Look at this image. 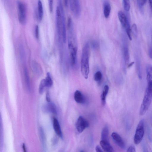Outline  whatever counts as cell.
<instances>
[{"label": "cell", "instance_id": "37", "mask_svg": "<svg viewBox=\"0 0 152 152\" xmlns=\"http://www.w3.org/2000/svg\"><path fill=\"white\" fill-rule=\"evenodd\" d=\"M147 0H141V4L143 5L146 2Z\"/></svg>", "mask_w": 152, "mask_h": 152}, {"label": "cell", "instance_id": "5", "mask_svg": "<svg viewBox=\"0 0 152 152\" xmlns=\"http://www.w3.org/2000/svg\"><path fill=\"white\" fill-rule=\"evenodd\" d=\"M70 8L74 16L78 18L81 12V7L79 0H69Z\"/></svg>", "mask_w": 152, "mask_h": 152}, {"label": "cell", "instance_id": "16", "mask_svg": "<svg viewBox=\"0 0 152 152\" xmlns=\"http://www.w3.org/2000/svg\"><path fill=\"white\" fill-rule=\"evenodd\" d=\"M118 16L122 26L125 28L129 21L125 15L122 11H120L118 12Z\"/></svg>", "mask_w": 152, "mask_h": 152}, {"label": "cell", "instance_id": "11", "mask_svg": "<svg viewBox=\"0 0 152 152\" xmlns=\"http://www.w3.org/2000/svg\"><path fill=\"white\" fill-rule=\"evenodd\" d=\"M70 50L71 64L72 66H74L76 64L77 48L76 47H72L69 48Z\"/></svg>", "mask_w": 152, "mask_h": 152}, {"label": "cell", "instance_id": "22", "mask_svg": "<svg viewBox=\"0 0 152 152\" xmlns=\"http://www.w3.org/2000/svg\"><path fill=\"white\" fill-rule=\"evenodd\" d=\"M45 80L46 87H51L53 84V81L50 74L49 72H47Z\"/></svg>", "mask_w": 152, "mask_h": 152}, {"label": "cell", "instance_id": "10", "mask_svg": "<svg viewBox=\"0 0 152 152\" xmlns=\"http://www.w3.org/2000/svg\"><path fill=\"white\" fill-rule=\"evenodd\" d=\"M43 109L46 112H50L54 114H57V110L56 106L55 104L53 102H50L44 106Z\"/></svg>", "mask_w": 152, "mask_h": 152}, {"label": "cell", "instance_id": "18", "mask_svg": "<svg viewBox=\"0 0 152 152\" xmlns=\"http://www.w3.org/2000/svg\"><path fill=\"white\" fill-rule=\"evenodd\" d=\"M147 80L148 83H152V65H148L146 67Z\"/></svg>", "mask_w": 152, "mask_h": 152}, {"label": "cell", "instance_id": "28", "mask_svg": "<svg viewBox=\"0 0 152 152\" xmlns=\"http://www.w3.org/2000/svg\"><path fill=\"white\" fill-rule=\"evenodd\" d=\"M137 73L139 77L141 79L142 78V75L141 72L140 68V60L138 58H137Z\"/></svg>", "mask_w": 152, "mask_h": 152}, {"label": "cell", "instance_id": "6", "mask_svg": "<svg viewBox=\"0 0 152 152\" xmlns=\"http://www.w3.org/2000/svg\"><path fill=\"white\" fill-rule=\"evenodd\" d=\"M56 24L59 38L62 36V20L60 8L57 6L56 10Z\"/></svg>", "mask_w": 152, "mask_h": 152}, {"label": "cell", "instance_id": "24", "mask_svg": "<svg viewBox=\"0 0 152 152\" xmlns=\"http://www.w3.org/2000/svg\"><path fill=\"white\" fill-rule=\"evenodd\" d=\"M32 66L34 70L37 73L39 74L41 72V68L37 63L35 61L32 62Z\"/></svg>", "mask_w": 152, "mask_h": 152}, {"label": "cell", "instance_id": "32", "mask_svg": "<svg viewBox=\"0 0 152 152\" xmlns=\"http://www.w3.org/2000/svg\"><path fill=\"white\" fill-rule=\"evenodd\" d=\"M91 46L93 48H96L98 47V44L96 41H94L92 42Z\"/></svg>", "mask_w": 152, "mask_h": 152}, {"label": "cell", "instance_id": "33", "mask_svg": "<svg viewBox=\"0 0 152 152\" xmlns=\"http://www.w3.org/2000/svg\"><path fill=\"white\" fill-rule=\"evenodd\" d=\"M46 100L47 102H50V96L49 94V92L48 91L47 92L46 94Z\"/></svg>", "mask_w": 152, "mask_h": 152}, {"label": "cell", "instance_id": "35", "mask_svg": "<svg viewBox=\"0 0 152 152\" xmlns=\"http://www.w3.org/2000/svg\"><path fill=\"white\" fill-rule=\"evenodd\" d=\"M96 151L97 152H102L103 151L100 148L99 145H97L95 148Z\"/></svg>", "mask_w": 152, "mask_h": 152}, {"label": "cell", "instance_id": "2", "mask_svg": "<svg viewBox=\"0 0 152 152\" xmlns=\"http://www.w3.org/2000/svg\"><path fill=\"white\" fill-rule=\"evenodd\" d=\"M148 84L140 109V115H143L146 113L152 100V83H148Z\"/></svg>", "mask_w": 152, "mask_h": 152}, {"label": "cell", "instance_id": "7", "mask_svg": "<svg viewBox=\"0 0 152 152\" xmlns=\"http://www.w3.org/2000/svg\"><path fill=\"white\" fill-rule=\"evenodd\" d=\"M89 126V123L82 116L79 117L76 124V129L79 132L81 133Z\"/></svg>", "mask_w": 152, "mask_h": 152}, {"label": "cell", "instance_id": "36", "mask_svg": "<svg viewBox=\"0 0 152 152\" xmlns=\"http://www.w3.org/2000/svg\"><path fill=\"white\" fill-rule=\"evenodd\" d=\"M151 12L152 14V0H148Z\"/></svg>", "mask_w": 152, "mask_h": 152}, {"label": "cell", "instance_id": "26", "mask_svg": "<svg viewBox=\"0 0 152 152\" xmlns=\"http://www.w3.org/2000/svg\"><path fill=\"white\" fill-rule=\"evenodd\" d=\"M123 2L124 10L126 12L129 11L130 7L129 0H123Z\"/></svg>", "mask_w": 152, "mask_h": 152}, {"label": "cell", "instance_id": "20", "mask_svg": "<svg viewBox=\"0 0 152 152\" xmlns=\"http://www.w3.org/2000/svg\"><path fill=\"white\" fill-rule=\"evenodd\" d=\"M109 89V86L107 85H105L104 86L103 91L101 96L102 104L103 105L105 104L106 97Z\"/></svg>", "mask_w": 152, "mask_h": 152}, {"label": "cell", "instance_id": "30", "mask_svg": "<svg viewBox=\"0 0 152 152\" xmlns=\"http://www.w3.org/2000/svg\"><path fill=\"white\" fill-rule=\"evenodd\" d=\"M39 27L38 25H36L35 29V35L36 38L38 39L39 37Z\"/></svg>", "mask_w": 152, "mask_h": 152}, {"label": "cell", "instance_id": "29", "mask_svg": "<svg viewBox=\"0 0 152 152\" xmlns=\"http://www.w3.org/2000/svg\"><path fill=\"white\" fill-rule=\"evenodd\" d=\"M131 31L133 34L136 36L137 34V29L136 25L134 23L132 26Z\"/></svg>", "mask_w": 152, "mask_h": 152}, {"label": "cell", "instance_id": "34", "mask_svg": "<svg viewBox=\"0 0 152 152\" xmlns=\"http://www.w3.org/2000/svg\"><path fill=\"white\" fill-rule=\"evenodd\" d=\"M148 54L150 57L152 59V46L151 47L149 48Z\"/></svg>", "mask_w": 152, "mask_h": 152}, {"label": "cell", "instance_id": "19", "mask_svg": "<svg viewBox=\"0 0 152 152\" xmlns=\"http://www.w3.org/2000/svg\"><path fill=\"white\" fill-rule=\"evenodd\" d=\"M109 130L107 126H105L103 129L101 133L102 140L109 142Z\"/></svg>", "mask_w": 152, "mask_h": 152}, {"label": "cell", "instance_id": "15", "mask_svg": "<svg viewBox=\"0 0 152 152\" xmlns=\"http://www.w3.org/2000/svg\"><path fill=\"white\" fill-rule=\"evenodd\" d=\"M100 145L103 150L107 152H113L114 150L110 145L109 142L101 140L100 142Z\"/></svg>", "mask_w": 152, "mask_h": 152}, {"label": "cell", "instance_id": "9", "mask_svg": "<svg viewBox=\"0 0 152 152\" xmlns=\"http://www.w3.org/2000/svg\"><path fill=\"white\" fill-rule=\"evenodd\" d=\"M111 137L114 141L119 147L123 149L125 148V144L119 134L113 132L111 134Z\"/></svg>", "mask_w": 152, "mask_h": 152}, {"label": "cell", "instance_id": "14", "mask_svg": "<svg viewBox=\"0 0 152 152\" xmlns=\"http://www.w3.org/2000/svg\"><path fill=\"white\" fill-rule=\"evenodd\" d=\"M111 7L109 2L107 0H105L103 4V13L104 17L108 18L110 16Z\"/></svg>", "mask_w": 152, "mask_h": 152}, {"label": "cell", "instance_id": "21", "mask_svg": "<svg viewBox=\"0 0 152 152\" xmlns=\"http://www.w3.org/2000/svg\"><path fill=\"white\" fill-rule=\"evenodd\" d=\"M24 74L27 88L28 91H29L31 89L30 78L28 71L26 68H25L24 69Z\"/></svg>", "mask_w": 152, "mask_h": 152}, {"label": "cell", "instance_id": "31", "mask_svg": "<svg viewBox=\"0 0 152 152\" xmlns=\"http://www.w3.org/2000/svg\"><path fill=\"white\" fill-rule=\"evenodd\" d=\"M128 152H135L136 148L135 146L133 145H130L127 149Z\"/></svg>", "mask_w": 152, "mask_h": 152}, {"label": "cell", "instance_id": "23", "mask_svg": "<svg viewBox=\"0 0 152 152\" xmlns=\"http://www.w3.org/2000/svg\"><path fill=\"white\" fill-rule=\"evenodd\" d=\"M39 134L43 146L45 145L46 140L45 134L43 129L41 127L39 128Z\"/></svg>", "mask_w": 152, "mask_h": 152}, {"label": "cell", "instance_id": "40", "mask_svg": "<svg viewBox=\"0 0 152 152\" xmlns=\"http://www.w3.org/2000/svg\"><path fill=\"white\" fill-rule=\"evenodd\" d=\"M23 148L24 151V152H25L26 151V148H25V144H23Z\"/></svg>", "mask_w": 152, "mask_h": 152}, {"label": "cell", "instance_id": "8", "mask_svg": "<svg viewBox=\"0 0 152 152\" xmlns=\"http://www.w3.org/2000/svg\"><path fill=\"white\" fill-rule=\"evenodd\" d=\"M123 40V51L124 61L125 64H127L129 62V54L128 45L126 38L124 37Z\"/></svg>", "mask_w": 152, "mask_h": 152}, {"label": "cell", "instance_id": "27", "mask_svg": "<svg viewBox=\"0 0 152 152\" xmlns=\"http://www.w3.org/2000/svg\"><path fill=\"white\" fill-rule=\"evenodd\" d=\"M94 80L96 82L100 81L102 78V73L99 71L96 72L94 75Z\"/></svg>", "mask_w": 152, "mask_h": 152}, {"label": "cell", "instance_id": "3", "mask_svg": "<svg viewBox=\"0 0 152 152\" xmlns=\"http://www.w3.org/2000/svg\"><path fill=\"white\" fill-rule=\"evenodd\" d=\"M18 10V18L19 23L22 25L25 24L26 21V8L22 1L18 0L17 2Z\"/></svg>", "mask_w": 152, "mask_h": 152}, {"label": "cell", "instance_id": "25", "mask_svg": "<svg viewBox=\"0 0 152 152\" xmlns=\"http://www.w3.org/2000/svg\"><path fill=\"white\" fill-rule=\"evenodd\" d=\"M46 86L45 79H42L40 82L39 86V92L40 94H42L44 90L45 87Z\"/></svg>", "mask_w": 152, "mask_h": 152}, {"label": "cell", "instance_id": "17", "mask_svg": "<svg viewBox=\"0 0 152 152\" xmlns=\"http://www.w3.org/2000/svg\"><path fill=\"white\" fill-rule=\"evenodd\" d=\"M43 14V7L41 0H38V19L41 21L42 19Z\"/></svg>", "mask_w": 152, "mask_h": 152}, {"label": "cell", "instance_id": "38", "mask_svg": "<svg viewBox=\"0 0 152 152\" xmlns=\"http://www.w3.org/2000/svg\"><path fill=\"white\" fill-rule=\"evenodd\" d=\"M64 4L66 7L67 5L68 0H64Z\"/></svg>", "mask_w": 152, "mask_h": 152}, {"label": "cell", "instance_id": "4", "mask_svg": "<svg viewBox=\"0 0 152 152\" xmlns=\"http://www.w3.org/2000/svg\"><path fill=\"white\" fill-rule=\"evenodd\" d=\"M144 121L142 119L139 121L136 129L134 141L136 145L139 144L142 140L144 133Z\"/></svg>", "mask_w": 152, "mask_h": 152}, {"label": "cell", "instance_id": "13", "mask_svg": "<svg viewBox=\"0 0 152 152\" xmlns=\"http://www.w3.org/2000/svg\"><path fill=\"white\" fill-rule=\"evenodd\" d=\"M74 98L75 101L77 103L83 104L85 102L84 96L79 90H77L75 92Z\"/></svg>", "mask_w": 152, "mask_h": 152}, {"label": "cell", "instance_id": "1", "mask_svg": "<svg viewBox=\"0 0 152 152\" xmlns=\"http://www.w3.org/2000/svg\"><path fill=\"white\" fill-rule=\"evenodd\" d=\"M90 49L89 45L86 42L84 45L82 51L81 62V71L84 77L88 78L89 73V58Z\"/></svg>", "mask_w": 152, "mask_h": 152}, {"label": "cell", "instance_id": "12", "mask_svg": "<svg viewBox=\"0 0 152 152\" xmlns=\"http://www.w3.org/2000/svg\"><path fill=\"white\" fill-rule=\"evenodd\" d=\"M53 126L56 134L61 138L62 137V134L60 124L58 120L54 118L53 120Z\"/></svg>", "mask_w": 152, "mask_h": 152}, {"label": "cell", "instance_id": "39", "mask_svg": "<svg viewBox=\"0 0 152 152\" xmlns=\"http://www.w3.org/2000/svg\"><path fill=\"white\" fill-rule=\"evenodd\" d=\"M134 63V62H132L131 63H130L129 65H128V67H130Z\"/></svg>", "mask_w": 152, "mask_h": 152}]
</instances>
